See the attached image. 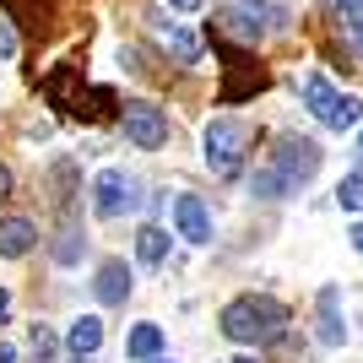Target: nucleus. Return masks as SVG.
Wrapping results in <instances>:
<instances>
[{
	"instance_id": "1",
	"label": "nucleus",
	"mask_w": 363,
	"mask_h": 363,
	"mask_svg": "<svg viewBox=\"0 0 363 363\" xmlns=\"http://www.w3.org/2000/svg\"><path fill=\"white\" fill-rule=\"evenodd\" d=\"M217 325H223L228 342H244V347H260V342H282V331H288V309L277 298H266V293H244V298H233L217 315Z\"/></svg>"
},
{
	"instance_id": "2",
	"label": "nucleus",
	"mask_w": 363,
	"mask_h": 363,
	"mask_svg": "<svg viewBox=\"0 0 363 363\" xmlns=\"http://www.w3.org/2000/svg\"><path fill=\"white\" fill-rule=\"evenodd\" d=\"M206 168H212L217 179H233L244 163V125L239 120H212L206 125Z\"/></svg>"
},
{
	"instance_id": "3",
	"label": "nucleus",
	"mask_w": 363,
	"mask_h": 363,
	"mask_svg": "<svg viewBox=\"0 0 363 363\" xmlns=\"http://www.w3.org/2000/svg\"><path fill=\"white\" fill-rule=\"evenodd\" d=\"M315 168H320V147L309 136H282L277 141V152H272V174L288 190H298V184H309L315 179Z\"/></svg>"
},
{
	"instance_id": "4",
	"label": "nucleus",
	"mask_w": 363,
	"mask_h": 363,
	"mask_svg": "<svg viewBox=\"0 0 363 363\" xmlns=\"http://www.w3.org/2000/svg\"><path fill=\"white\" fill-rule=\"evenodd\" d=\"M92 212L98 217H125L136 212V179L120 174V168H104L98 179H92Z\"/></svg>"
},
{
	"instance_id": "5",
	"label": "nucleus",
	"mask_w": 363,
	"mask_h": 363,
	"mask_svg": "<svg viewBox=\"0 0 363 363\" xmlns=\"http://www.w3.org/2000/svg\"><path fill=\"white\" fill-rule=\"evenodd\" d=\"M120 125H125V141H136V147H147V152H157L168 141V114L157 104H125Z\"/></svg>"
},
{
	"instance_id": "6",
	"label": "nucleus",
	"mask_w": 363,
	"mask_h": 363,
	"mask_svg": "<svg viewBox=\"0 0 363 363\" xmlns=\"http://www.w3.org/2000/svg\"><path fill=\"white\" fill-rule=\"evenodd\" d=\"M174 223H179V239L190 244H212V212L201 196H179L174 201Z\"/></svg>"
},
{
	"instance_id": "7",
	"label": "nucleus",
	"mask_w": 363,
	"mask_h": 363,
	"mask_svg": "<svg viewBox=\"0 0 363 363\" xmlns=\"http://www.w3.org/2000/svg\"><path fill=\"white\" fill-rule=\"evenodd\" d=\"M266 16H277L266 0H233L223 22H228V33H233V38H250V44H255L260 33H266Z\"/></svg>"
},
{
	"instance_id": "8",
	"label": "nucleus",
	"mask_w": 363,
	"mask_h": 363,
	"mask_svg": "<svg viewBox=\"0 0 363 363\" xmlns=\"http://www.w3.org/2000/svg\"><path fill=\"white\" fill-rule=\"evenodd\" d=\"M33 244H38V223L33 217H0V255L6 260L28 255Z\"/></svg>"
},
{
	"instance_id": "9",
	"label": "nucleus",
	"mask_w": 363,
	"mask_h": 363,
	"mask_svg": "<svg viewBox=\"0 0 363 363\" xmlns=\"http://www.w3.org/2000/svg\"><path fill=\"white\" fill-rule=\"evenodd\" d=\"M92 293H98V303H125L130 298V266H125V260H104Z\"/></svg>"
},
{
	"instance_id": "10",
	"label": "nucleus",
	"mask_w": 363,
	"mask_h": 363,
	"mask_svg": "<svg viewBox=\"0 0 363 363\" xmlns=\"http://www.w3.org/2000/svg\"><path fill=\"white\" fill-rule=\"evenodd\" d=\"M303 104H309V114H315L320 125H331L336 104H342V92H336L325 76H303Z\"/></svg>"
},
{
	"instance_id": "11",
	"label": "nucleus",
	"mask_w": 363,
	"mask_h": 363,
	"mask_svg": "<svg viewBox=\"0 0 363 363\" xmlns=\"http://www.w3.org/2000/svg\"><path fill=\"white\" fill-rule=\"evenodd\" d=\"M98 342H104V320H92V315H82L71 331H65V347H71L76 358H92V352H98Z\"/></svg>"
},
{
	"instance_id": "12",
	"label": "nucleus",
	"mask_w": 363,
	"mask_h": 363,
	"mask_svg": "<svg viewBox=\"0 0 363 363\" xmlns=\"http://www.w3.org/2000/svg\"><path fill=\"white\" fill-rule=\"evenodd\" d=\"M125 352H130L136 363H152L157 352H163V325H152V320H147V325H136V331L125 336Z\"/></svg>"
},
{
	"instance_id": "13",
	"label": "nucleus",
	"mask_w": 363,
	"mask_h": 363,
	"mask_svg": "<svg viewBox=\"0 0 363 363\" xmlns=\"http://www.w3.org/2000/svg\"><path fill=\"white\" fill-rule=\"evenodd\" d=\"M320 342L342 347V315H336V288H320Z\"/></svg>"
},
{
	"instance_id": "14",
	"label": "nucleus",
	"mask_w": 363,
	"mask_h": 363,
	"mask_svg": "<svg viewBox=\"0 0 363 363\" xmlns=\"http://www.w3.org/2000/svg\"><path fill=\"white\" fill-rule=\"evenodd\" d=\"M136 260L141 266H163L168 260V233L163 228H141L136 233Z\"/></svg>"
},
{
	"instance_id": "15",
	"label": "nucleus",
	"mask_w": 363,
	"mask_h": 363,
	"mask_svg": "<svg viewBox=\"0 0 363 363\" xmlns=\"http://www.w3.org/2000/svg\"><path fill=\"white\" fill-rule=\"evenodd\" d=\"M157 33H163L168 44H174V55H179V60H196V55H201V44H196V38H190L184 28H168V22H163Z\"/></svg>"
},
{
	"instance_id": "16",
	"label": "nucleus",
	"mask_w": 363,
	"mask_h": 363,
	"mask_svg": "<svg viewBox=\"0 0 363 363\" xmlns=\"http://www.w3.org/2000/svg\"><path fill=\"white\" fill-rule=\"evenodd\" d=\"M358 114H363L358 98H342V104H336V114H331V130H352V125H358Z\"/></svg>"
},
{
	"instance_id": "17",
	"label": "nucleus",
	"mask_w": 363,
	"mask_h": 363,
	"mask_svg": "<svg viewBox=\"0 0 363 363\" xmlns=\"http://www.w3.org/2000/svg\"><path fill=\"white\" fill-rule=\"evenodd\" d=\"M336 201H342L347 212H358V206H363V179H358V174H347V179L336 184Z\"/></svg>"
},
{
	"instance_id": "18",
	"label": "nucleus",
	"mask_w": 363,
	"mask_h": 363,
	"mask_svg": "<svg viewBox=\"0 0 363 363\" xmlns=\"http://www.w3.org/2000/svg\"><path fill=\"white\" fill-rule=\"evenodd\" d=\"M342 38H347L352 55L363 60V16H342Z\"/></svg>"
},
{
	"instance_id": "19",
	"label": "nucleus",
	"mask_w": 363,
	"mask_h": 363,
	"mask_svg": "<svg viewBox=\"0 0 363 363\" xmlns=\"http://www.w3.org/2000/svg\"><path fill=\"white\" fill-rule=\"evenodd\" d=\"M11 55H16V33H11V22L0 16V60H11Z\"/></svg>"
},
{
	"instance_id": "20",
	"label": "nucleus",
	"mask_w": 363,
	"mask_h": 363,
	"mask_svg": "<svg viewBox=\"0 0 363 363\" xmlns=\"http://www.w3.org/2000/svg\"><path fill=\"white\" fill-rule=\"evenodd\" d=\"M331 6H336L342 16H363V0H331Z\"/></svg>"
},
{
	"instance_id": "21",
	"label": "nucleus",
	"mask_w": 363,
	"mask_h": 363,
	"mask_svg": "<svg viewBox=\"0 0 363 363\" xmlns=\"http://www.w3.org/2000/svg\"><path fill=\"white\" fill-rule=\"evenodd\" d=\"M6 201H11V168L0 163V206H6Z\"/></svg>"
},
{
	"instance_id": "22",
	"label": "nucleus",
	"mask_w": 363,
	"mask_h": 363,
	"mask_svg": "<svg viewBox=\"0 0 363 363\" xmlns=\"http://www.w3.org/2000/svg\"><path fill=\"white\" fill-rule=\"evenodd\" d=\"M174 11H201V0H168Z\"/></svg>"
},
{
	"instance_id": "23",
	"label": "nucleus",
	"mask_w": 363,
	"mask_h": 363,
	"mask_svg": "<svg viewBox=\"0 0 363 363\" xmlns=\"http://www.w3.org/2000/svg\"><path fill=\"white\" fill-rule=\"evenodd\" d=\"M6 315H11V293L0 288V320H6Z\"/></svg>"
},
{
	"instance_id": "24",
	"label": "nucleus",
	"mask_w": 363,
	"mask_h": 363,
	"mask_svg": "<svg viewBox=\"0 0 363 363\" xmlns=\"http://www.w3.org/2000/svg\"><path fill=\"white\" fill-rule=\"evenodd\" d=\"M347 239H352V244H358V250H363V223H358V228H352V233H347Z\"/></svg>"
},
{
	"instance_id": "25",
	"label": "nucleus",
	"mask_w": 363,
	"mask_h": 363,
	"mask_svg": "<svg viewBox=\"0 0 363 363\" xmlns=\"http://www.w3.org/2000/svg\"><path fill=\"white\" fill-rule=\"evenodd\" d=\"M233 363H255V358H233Z\"/></svg>"
},
{
	"instance_id": "26",
	"label": "nucleus",
	"mask_w": 363,
	"mask_h": 363,
	"mask_svg": "<svg viewBox=\"0 0 363 363\" xmlns=\"http://www.w3.org/2000/svg\"><path fill=\"white\" fill-rule=\"evenodd\" d=\"M152 363H174V358H152Z\"/></svg>"
},
{
	"instance_id": "27",
	"label": "nucleus",
	"mask_w": 363,
	"mask_h": 363,
	"mask_svg": "<svg viewBox=\"0 0 363 363\" xmlns=\"http://www.w3.org/2000/svg\"><path fill=\"white\" fill-rule=\"evenodd\" d=\"M76 363H92V358H76Z\"/></svg>"
},
{
	"instance_id": "28",
	"label": "nucleus",
	"mask_w": 363,
	"mask_h": 363,
	"mask_svg": "<svg viewBox=\"0 0 363 363\" xmlns=\"http://www.w3.org/2000/svg\"><path fill=\"white\" fill-rule=\"evenodd\" d=\"M358 141H363V136H358Z\"/></svg>"
}]
</instances>
